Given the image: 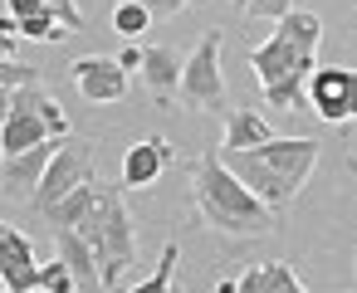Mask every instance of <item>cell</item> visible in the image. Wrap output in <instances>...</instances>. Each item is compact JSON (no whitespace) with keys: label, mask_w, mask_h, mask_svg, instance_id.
Returning a JSON list of instances; mask_svg holds the SVG:
<instances>
[{"label":"cell","mask_w":357,"mask_h":293,"mask_svg":"<svg viewBox=\"0 0 357 293\" xmlns=\"http://www.w3.org/2000/svg\"><path fill=\"white\" fill-rule=\"evenodd\" d=\"M191 191H196V210L206 225H215L220 235H240V239H259L279 225V215L240 181L225 171V161L211 152L196 161V176H191Z\"/></svg>","instance_id":"obj_1"},{"label":"cell","mask_w":357,"mask_h":293,"mask_svg":"<svg viewBox=\"0 0 357 293\" xmlns=\"http://www.w3.org/2000/svg\"><path fill=\"white\" fill-rule=\"evenodd\" d=\"M74 230H79L84 244L93 249L98 283L113 288V283L132 269V259H137V235H132V215H128V205H123V186H103V181H98V196H93V205L84 210V220H79Z\"/></svg>","instance_id":"obj_2"},{"label":"cell","mask_w":357,"mask_h":293,"mask_svg":"<svg viewBox=\"0 0 357 293\" xmlns=\"http://www.w3.org/2000/svg\"><path fill=\"white\" fill-rule=\"evenodd\" d=\"M250 69H255V79L264 84L269 108H298V103H308V79H313V69H318V54L289 45V40L274 30L259 49H250Z\"/></svg>","instance_id":"obj_3"},{"label":"cell","mask_w":357,"mask_h":293,"mask_svg":"<svg viewBox=\"0 0 357 293\" xmlns=\"http://www.w3.org/2000/svg\"><path fill=\"white\" fill-rule=\"evenodd\" d=\"M69 137V118L64 108L45 93V84H25L10 93V118L0 127V157H20L40 142H59Z\"/></svg>","instance_id":"obj_4"},{"label":"cell","mask_w":357,"mask_h":293,"mask_svg":"<svg viewBox=\"0 0 357 293\" xmlns=\"http://www.w3.org/2000/svg\"><path fill=\"white\" fill-rule=\"evenodd\" d=\"M89 181H98V176H93V142H89V137H64V142L54 147V161H50L45 181L35 186V196H30L25 205L45 215L50 205H59L64 196H74V191L89 186Z\"/></svg>","instance_id":"obj_5"},{"label":"cell","mask_w":357,"mask_h":293,"mask_svg":"<svg viewBox=\"0 0 357 293\" xmlns=\"http://www.w3.org/2000/svg\"><path fill=\"white\" fill-rule=\"evenodd\" d=\"M181 103L201 108V113H230L225 74H220V30H211L196 45V54L186 59V69H181Z\"/></svg>","instance_id":"obj_6"},{"label":"cell","mask_w":357,"mask_h":293,"mask_svg":"<svg viewBox=\"0 0 357 293\" xmlns=\"http://www.w3.org/2000/svg\"><path fill=\"white\" fill-rule=\"evenodd\" d=\"M0 288H10V293H35L40 288L35 249L15 225H0Z\"/></svg>","instance_id":"obj_7"},{"label":"cell","mask_w":357,"mask_h":293,"mask_svg":"<svg viewBox=\"0 0 357 293\" xmlns=\"http://www.w3.org/2000/svg\"><path fill=\"white\" fill-rule=\"evenodd\" d=\"M59 142H64V137H59ZM59 142H40V147L20 152V157H0V191L30 200V196H35V186L45 181V171H50V161H54V147H59Z\"/></svg>","instance_id":"obj_8"},{"label":"cell","mask_w":357,"mask_h":293,"mask_svg":"<svg viewBox=\"0 0 357 293\" xmlns=\"http://www.w3.org/2000/svg\"><path fill=\"white\" fill-rule=\"evenodd\" d=\"M74 88L89 98V103H118L128 93V69L108 54H89L74 64Z\"/></svg>","instance_id":"obj_9"},{"label":"cell","mask_w":357,"mask_h":293,"mask_svg":"<svg viewBox=\"0 0 357 293\" xmlns=\"http://www.w3.org/2000/svg\"><path fill=\"white\" fill-rule=\"evenodd\" d=\"M172 166V142L167 137H142L123 157V191H147L162 171Z\"/></svg>","instance_id":"obj_10"},{"label":"cell","mask_w":357,"mask_h":293,"mask_svg":"<svg viewBox=\"0 0 357 293\" xmlns=\"http://www.w3.org/2000/svg\"><path fill=\"white\" fill-rule=\"evenodd\" d=\"M347 84H352V69H342V64L313 69V79H308V108L323 122H347Z\"/></svg>","instance_id":"obj_11"},{"label":"cell","mask_w":357,"mask_h":293,"mask_svg":"<svg viewBox=\"0 0 357 293\" xmlns=\"http://www.w3.org/2000/svg\"><path fill=\"white\" fill-rule=\"evenodd\" d=\"M181 69H186V59H176V49H167V45H152L147 49V59H142V84L152 88V98H176L181 93Z\"/></svg>","instance_id":"obj_12"},{"label":"cell","mask_w":357,"mask_h":293,"mask_svg":"<svg viewBox=\"0 0 357 293\" xmlns=\"http://www.w3.org/2000/svg\"><path fill=\"white\" fill-rule=\"evenodd\" d=\"M274 142V127L255 113V108H230L225 113V152H250V147H264Z\"/></svg>","instance_id":"obj_13"},{"label":"cell","mask_w":357,"mask_h":293,"mask_svg":"<svg viewBox=\"0 0 357 293\" xmlns=\"http://www.w3.org/2000/svg\"><path fill=\"white\" fill-rule=\"evenodd\" d=\"M235 293H303L298 274L284 264V259H269V264H255L235 278Z\"/></svg>","instance_id":"obj_14"},{"label":"cell","mask_w":357,"mask_h":293,"mask_svg":"<svg viewBox=\"0 0 357 293\" xmlns=\"http://www.w3.org/2000/svg\"><path fill=\"white\" fill-rule=\"evenodd\" d=\"M54 249H59V259L69 264V274L79 278V288H84V283H98L93 249L84 244V235H79V230H54Z\"/></svg>","instance_id":"obj_15"},{"label":"cell","mask_w":357,"mask_h":293,"mask_svg":"<svg viewBox=\"0 0 357 293\" xmlns=\"http://www.w3.org/2000/svg\"><path fill=\"white\" fill-rule=\"evenodd\" d=\"M279 35H284L289 45H298V49L318 54V45H323V20H318V15H308V10H289V15L279 20Z\"/></svg>","instance_id":"obj_16"},{"label":"cell","mask_w":357,"mask_h":293,"mask_svg":"<svg viewBox=\"0 0 357 293\" xmlns=\"http://www.w3.org/2000/svg\"><path fill=\"white\" fill-rule=\"evenodd\" d=\"M176 259H181V249L167 244L162 259H157V269H152V278H142V283L128 288V293H176Z\"/></svg>","instance_id":"obj_17"},{"label":"cell","mask_w":357,"mask_h":293,"mask_svg":"<svg viewBox=\"0 0 357 293\" xmlns=\"http://www.w3.org/2000/svg\"><path fill=\"white\" fill-rule=\"evenodd\" d=\"M113 30L123 40H137L142 30H152V10L142 6V0H118V10H113Z\"/></svg>","instance_id":"obj_18"},{"label":"cell","mask_w":357,"mask_h":293,"mask_svg":"<svg viewBox=\"0 0 357 293\" xmlns=\"http://www.w3.org/2000/svg\"><path fill=\"white\" fill-rule=\"evenodd\" d=\"M15 30H20V40H50V45H59V40H69V35H74V30H64V25H59V15H54V10L30 15V20H15Z\"/></svg>","instance_id":"obj_19"},{"label":"cell","mask_w":357,"mask_h":293,"mask_svg":"<svg viewBox=\"0 0 357 293\" xmlns=\"http://www.w3.org/2000/svg\"><path fill=\"white\" fill-rule=\"evenodd\" d=\"M40 288L45 293H79V278L69 274L64 259H54V264H40Z\"/></svg>","instance_id":"obj_20"},{"label":"cell","mask_w":357,"mask_h":293,"mask_svg":"<svg viewBox=\"0 0 357 293\" xmlns=\"http://www.w3.org/2000/svg\"><path fill=\"white\" fill-rule=\"evenodd\" d=\"M245 6V15H255V20H284L289 10H294V0H240Z\"/></svg>","instance_id":"obj_21"},{"label":"cell","mask_w":357,"mask_h":293,"mask_svg":"<svg viewBox=\"0 0 357 293\" xmlns=\"http://www.w3.org/2000/svg\"><path fill=\"white\" fill-rule=\"evenodd\" d=\"M15 40H20L15 15H0V69H6V64H15Z\"/></svg>","instance_id":"obj_22"},{"label":"cell","mask_w":357,"mask_h":293,"mask_svg":"<svg viewBox=\"0 0 357 293\" xmlns=\"http://www.w3.org/2000/svg\"><path fill=\"white\" fill-rule=\"evenodd\" d=\"M45 6L59 15V25H64V30H84V15H79L74 0H45Z\"/></svg>","instance_id":"obj_23"},{"label":"cell","mask_w":357,"mask_h":293,"mask_svg":"<svg viewBox=\"0 0 357 293\" xmlns=\"http://www.w3.org/2000/svg\"><path fill=\"white\" fill-rule=\"evenodd\" d=\"M6 10H10L15 20H30V15H45L50 6H45V0H6Z\"/></svg>","instance_id":"obj_24"},{"label":"cell","mask_w":357,"mask_h":293,"mask_svg":"<svg viewBox=\"0 0 357 293\" xmlns=\"http://www.w3.org/2000/svg\"><path fill=\"white\" fill-rule=\"evenodd\" d=\"M142 6L152 10V20H167V15H176V10L186 6V0H142Z\"/></svg>","instance_id":"obj_25"},{"label":"cell","mask_w":357,"mask_h":293,"mask_svg":"<svg viewBox=\"0 0 357 293\" xmlns=\"http://www.w3.org/2000/svg\"><path fill=\"white\" fill-rule=\"evenodd\" d=\"M142 59H147V49H132V45H128V49H123V54H118V64H123V69H128V74H132V69H137V74H142Z\"/></svg>","instance_id":"obj_26"},{"label":"cell","mask_w":357,"mask_h":293,"mask_svg":"<svg viewBox=\"0 0 357 293\" xmlns=\"http://www.w3.org/2000/svg\"><path fill=\"white\" fill-rule=\"evenodd\" d=\"M10 93H15V88L0 84V127H6V118H10Z\"/></svg>","instance_id":"obj_27"},{"label":"cell","mask_w":357,"mask_h":293,"mask_svg":"<svg viewBox=\"0 0 357 293\" xmlns=\"http://www.w3.org/2000/svg\"><path fill=\"white\" fill-rule=\"evenodd\" d=\"M347 118H357V69H352V84H347Z\"/></svg>","instance_id":"obj_28"},{"label":"cell","mask_w":357,"mask_h":293,"mask_svg":"<svg viewBox=\"0 0 357 293\" xmlns=\"http://www.w3.org/2000/svg\"><path fill=\"white\" fill-rule=\"evenodd\" d=\"M0 293H10V288H0Z\"/></svg>","instance_id":"obj_29"},{"label":"cell","mask_w":357,"mask_h":293,"mask_svg":"<svg viewBox=\"0 0 357 293\" xmlns=\"http://www.w3.org/2000/svg\"><path fill=\"white\" fill-rule=\"evenodd\" d=\"M352 171H357V161H352Z\"/></svg>","instance_id":"obj_30"}]
</instances>
